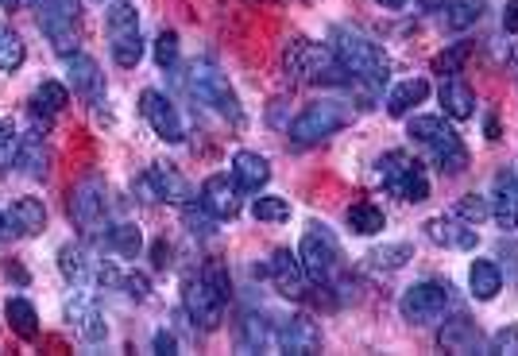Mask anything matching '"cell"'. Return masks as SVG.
Masks as SVG:
<instances>
[{
    "instance_id": "6da1fadb",
    "label": "cell",
    "mask_w": 518,
    "mask_h": 356,
    "mask_svg": "<svg viewBox=\"0 0 518 356\" xmlns=\"http://www.w3.org/2000/svg\"><path fill=\"white\" fill-rule=\"evenodd\" d=\"M283 70L290 82L302 86H352V74L337 59V51L314 39H290L283 51Z\"/></svg>"
},
{
    "instance_id": "7a4b0ae2",
    "label": "cell",
    "mask_w": 518,
    "mask_h": 356,
    "mask_svg": "<svg viewBox=\"0 0 518 356\" xmlns=\"http://www.w3.org/2000/svg\"><path fill=\"white\" fill-rule=\"evenodd\" d=\"M329 47L337 51V59L345 62V70L352 74V86L356 82H368V86H383L391 78V59L383 51V43H375L372 35H364L360 28H333Z\"/></svg>"
},
{
    "instance_id": "3957f363",
    "label": "cell",
    "mask_w": 518,
    "mask_h": 356,
    "mask_svg": "<svg viewBox=\"0 0 518 356\" xmlns=\"http://www.w3.org/2000/svg\"><path fill=\"white\" fill-rule=\"evenodd\" d=\"M352 105L345 101H314V105H306L298 117L287 124V136L298 144V148H310V144H321V140H329V136H337L341 128L352 124Z\"/></svg>"
},
{
    "instance_id": "277c9868",
    "label": "cell",
    "mask_w": 518,
    "mask_h": 356,
    "mask_svg": "<svg viewBox=\"0 0 518 356\" xmlns=\"http://www.w3.org/2000/svg\"><path fill=\"white\" fill-rule=\"evenodd\" d=\"M298 260L306 267V275H310V283L317 287H329L337 275H341V240L333 237V229L329 225H321V221H310L306 225V233H302V244H298Z\"/></svg>"
},
{
    "instance_id": "5b68a950",
    "label": "cell",
    "mask_w": 518,
    "mask_h": 356,
    "mask_svg": "<svg viewBox=\"0 0 518 356\" xmlns=\"http://www.w3.org/2000/svg\"><path fill=\"white\" fill-rule=\"evenodd\" d=\"M186 89H190L202 105H209L213 113H221L225 120H232V124H240V120H244L240 97H236V89L229 86V78L217 70V62H209V59L194 62V66H190V74H186Z\"/></svg>"
},
{
    "instance_id": "8992f818",
    "label": "cell",
    "mask_w": 518,
    "mask_h": 356,
    "mask_svg": "<svg viewBox=\"0 0 518 356\" xmlns=\"http://www.w3.org/2000/svg\"><path fill=\"white\" fill-rule=\"evenodd\" d=\"M105 31H109V51H113V62L132 70L144 59V35H140V12L136 4L128 0H113L109 12H105Z\"/></svg>"
},
{
    "instance_id": "52a82bcc",
    "label": "cell",
    "mask_w": 518,
    "mask_h": 356,
    "mask_svg": "<svg viewBox=\"0 0 518 356\" xmlns=\"http://www.w3.org/2000/svg\"><path fill=\"white\" fill-rule=\"evenodd\" d=\"M375 178L383 182V190H391V194L403 198V202H414V206H418V202L430 198V178L422 171V163L410 159L406 151H387V155H379Z\"/></svg>"
},
{
    "instance_id": "ba28073f",
    "label": "cell",
    "mask_w": 518,
    "mask_h": 356,
    "mask_svg": "<svg viewBox=\"0 0 518 356\" xmlns=\"http://www.w3.org/2000/svg\"><path fill=\"white\" fill-rule=\"evenodd\" d=\"M39 28L51 39L55 55L70 59L82 43V8L78 0H43L39 4Z\"/></svg>"
},
{
    "instance_id": "9c48e42d",
    "label": "cell",
    "mask_w": 518,
    "mask_h": 356,
    "mask_svg": "<svg viewBox=\"0 0 518 356\" xmlns=\"http://www.w3.org/2000/svg\"><path fill=\"white\" fill-rule=\"evenodd\" d=\"M453 302V287L449 283H437V279H422L414 287H406L403 298H399V314L410 326H437L445 318Z\"/></svg>"
},
{
    "instance_id": "30bf717a",
    "label": "cell",
    "mask_w": 518,
    "mask_h": 356,
    "mask_svg": "<svg viewBox=\"0 0 518 356\" xmlns=\"http://www.w3.org/2000/svg\"><path fill=\"white\" fill-rule=\"evenodd\" d=\"M225 302H229V298L221 295L202 271H190V275L182 279V310L190 314L194 329H205V333H209V329L221 326V322H225Z\"/></svg>"
},
{
    "instance_id": "8fae6325",
    "label": "cell",
    "mask_w": 518,
    "mask_h": 356,
    "mask_svg": "<svg viewBox=\"0 0 518 356\" xmlns=\"http://www.w3.org/2000/svg\"><path fill=\"white\" fill-rule=\"evenodd\" d=\"M70 221L82 229V233H97L109 217V186L101 175H86L70 186Z\"/></svg>"
},
{
    "instance_id": "7c38bea8",
    "label": "cell",
    "mask_w": 518,
    "mask_h": 356,
    "mask_svg": "<svg viewBox=\"0 0 518 356\" xmlns=\"http://www.w3.org/2000/svg\"><path fill=\"white\" fill-rule=\"evenodd\" d=\"M140 113H144L151 132H155L163 144H182V140H186V124H182V117H178V109L171 105L167 93L144 89V93H140Z\"/></svg>"
},
{
    "instance_id": "4fadbf2b",
    "label": "cell",
    "mask_w": 518,
    "mask_h": 356,
    "mask_svg": "<svg viewBox=\"0 0 518 356\" xmlns=\"http://www.w3.org/2000/svg\"><path fill=\"white\" fill-rule=\"evenodd\" d=\"M66 322L70 329L89 341V345H101L105 337H109V322H105V310L97 306V298L89 295V291H74V295L66 298Z\"/></svg>"
},
{
    "instance_id": "5bb4252c",
    "label": "cell",
    "mask_w": 518,
    "mask_h": 356,
    "mask_svg": "<svg viewBox=\"0 0 518 356\" xmlns=\"http://www.w3.org/2000/svg\"><path fill=\"white\" fill-rule=\"evenodd\" d=\"M275 349L290 356H310L321 349V326L306 314H290L275 326Z\"/></svg>"
},
{
    "instance_id": "9a60e30c",
    "label": "cell",
    "mask_w": 518,
    "mask_h": 356,
    "mask_svg": "<svg viewBox=\"0 0 518 356\" xmlns=\"http://www.w3.org/2000/svg\"><path fill=\"white\" fill-rule=\"evenodd\" d=\"M267 279L275 283V291L287 298H306V287H310V275L298 260V252L290 248H275L271 260H267Z\"/></svg>"
},
{
    "instance_id": "2e32d148",
    "label": "cell",
    "mask_w": 518,
    "mask_h": 356,
    "mask_svg": "<svg viewBox=\"0 0 518 356\" xmlns=\"http://www.w3.org/2000/svg\"><path fill=\"white\" fill-rule=\"evenodd\" d=\"M144 178H147V186H151V194H155V202H171V206H190V202H198V198H194V186L186 182V175H182L174 163H151Z\"/></svg>"
},
{
    "instance_id": "e0dca14e",
    "label": "cell",
    "mask_w": 518,
    "mask_h": 356,
    "mask_svg": "<svg viewBox=\"0 0 518 356\" xmlns=\"http://www.w3.org/2000/svg\"><path fill=\"white\" fill-rule=\"evenodd\" d=\"M491 217L503 233H515L518 229V175L511 171H499L491 178Z\"/></svg>"
},
{
    "instance_id": "ac0fdd59",
    "label": "cell",
    "mask_w": 518,
    "mask_h": 356,
    "mask_svg": "<svg viewBox=\"0 0 518 356\" xmlns=\"http://www.w3.org/2000/svg\"><path fill=\"white\" fill-rule=\"evenodd\" d=\"M426 148H430L433 163H437L441 175H464V171H468V148H464V140L457 136L453 124H445Z\"/></svg>"
},
{
    "instance_id": "d6986e66",
    "label": "cell",
    "mask_w": 518,
    "mask_h": 356,
    "mask_svg": "<svg viewBox=\"0 0 518 356\" xmlns=\"http://www.w3.org/2000/svg\"><path fill=\"white\" fill-rule=\"evenodd\" d=\"M198 202H202L217 221H232V217L240 213V190H236V182H229V175H209L202 182Z\"/></svg>"
},
{
    "instance_id": "ffe728a7",
    "label": "cell",
    "mask_w": 518,
    "mask_h": 356,
    "mask_svg": "<svg viewBox=\"0 0 518 356\" xmlns=\"http://www.w3.org/2000/svg\"><path fill=\"white\" fill-rule=\"evenodd\" d=\"M66 74H70V86L78 97H86L89 105H101V97H105V74H101V66L82 55V51H74L70 59H66Z\"/></svg>"
},
{
    "instance_id": "44dd1931",
    "label": "cell",
    "mask_w": 518,
    "mask_h": 356,
    "mask_svg": "<svg viewBox=\"0 0 518 356\" xmlns=\"http://www.w3.org/2000/svg\"><path fill=\"white\" fill-rule=\"evenodd\" d=\"M426 240H433L437 248H464V252H472L476 248V225H468V221H461V217H430L426 225Z\"/></svg>"
},
{
    "instance_id": "7402d4cb",
    "label": "cell",
    "mask_w": 518,
    "mask_h": 356,
    "mask_svg": "<svg viewBox=\"0 0 518 356\" xmlns=\"http://www.w3.org/2000/svg\"><path fill=\"white\" fill-rule=\"evenodd\" d=\"M437 349L441 353H480L484 349V333H480V326L472 322V318H464V314H457L453 322H445V326L437 329Z\"/></svg>"
},
{
    "instance_id": "603a6c76",
    "label": "cell",
    "mask_w": 518,
    "mask_h": 356,
    "mask_svg": "<svg viewBox=\"0 0 518 356\" xmlns=\"http://www.w3.org/2000/svg\"><path fill=\"white\" fill-rule=\"evenodd\" d=\"M437 101H441V109H445V117L449 120H472L476 117V89L468 86L461 74L441 78Z\"/></svg>"
},
{
    "instance_id": "cb8c5ba5",
    "label": "cell",
    "mask_w": 518,
    "mask_h": 356,
    "mask_svg": "<svg viewBox=\"0 0 518 356\" xmlns=\"http://www.w3.org/2000/svg\"><path fill=\"white\" fill-rule=\"evenodd\" d=\"M232 182L240 194H259L271 182V163L259 151H236L232 155Z\"/></svg>"
},
{
    "instance_id": "d4e9b609",
    "label": "cell",
    "mask_w": 518,
    "mask_h": 356,
    "mask_svg": "<svg viewBox=\"0 0 518 356\" xmlns=\"http://www.w3.org/2000/svg\"><path fill=\"white\" fill-rule=\"evenodd\" d=\"M16 167L28 178H43L51 171V148H47V132L31 128L20 136V155H16Z\"/></svg>"
},
{
    "instance_id": "484cf974",
    "label": "cell",
    "mask_w": 518,
    "mask_h": 356,
    "mask_svg": "<svg viewBox=\"0 0 518 356\" xmlns=\"http://www.w3.org/2000/svg\"><path fill=\"white\" fill-rule=\"evenodd\" d=\"M271 345H275V329L263 314H244L236 322V349L240 353H263Z\"/></svg>"
},
{
    "instance_id": "4316f807",
    "label": "cell",
    "mask_w": 518,
    "mask_h": 356,
    "mask_svg": "<svg viewBox=\"0 0 518 356\" xmlns=\"http://www.w3.org/2000/svg\"><path fill=\"white\" fill-rule=\"evenodd\" d=\"M8 229L20 233V237H39L47 229V209L39 198H20L8 209Z\"/></svg>"
},
{
    "instance_id": "83f0119b",
    "label": "cell",
    "mask_w": 518,
    "mask_h": 356,
    "mask_svg": "<svg viewBox=\"0 0 518 356\" xmlns=\"http://www.w3.org/2000/svg\"><path fill=\"white\" fill-rule=\"evenodd\" d=\"M468 291H472L476 302H491L503 291V267L495 260H472V267H468Z\"/></svg>"
},
{
    "instance_id": "f1b7e54d",
    "label": "cell",
    "mask_w": 518,
    "mask_h": 356,
    "mask_svg": "<svg viewBox=\"0 0 518 356\" xmlns=\"http://www.w3.org/2000/svg\"><path fill=\"white\" fill-rule=\"evenodd\" d=\"M430 97V82L426 78H406V82H399V86L387 93V113L391 117H406L414 105H422Z\"/></svg>"
},
{
    "instance_id": "f546056e",
    "label": "cell",
    "mask_w": 518,
    "mask_h": 356,
    "mask_svg": "<svg viewBox=\"0 0 518 356\" xmlns=\"http://www.w3.org/2000/svg\"><path fill=\"white\" fill-rule=\"evenodd\" d=\"M345 221L356 237H375V233H383V229H387L383 209L372 206V202H356V206H348Z\"/></svg>"
},
{
    "instance_id": "4dcf8cb0",
    "label": "cell",
    "mask_w": 518,
    "mask_h": 356,
    "mask_svg": "<svg viewBox=\"0 0 518 356\" xmlns=\"http://www.w3.org/2000/svg\"><path fill=\"white\" fill-rule=\"evenodd\" d=\"M105 244H109V252H116V256H124V260H136V256L144 252V233H140V225H132V221H120V225H113V229H109Z\"/></svg>"
},
{
    "instance_id": "1f68e13d",
    "label": "cell",
    "mask_w": 518,
    "mask_h": 356,
    "mask_svg": "<svg viewBox=\"0 0 518 356\" xmlns=\"http://www.w3.org/2000/svg\"><path fill=\"white\" fill-rule=\"evenodd\" d=\"M4 318H8L12 333H20L24 341H35V333H39V314H35V306H31L28 298H8Z\"/></svg>"
},
{
    "instance_id": "d6a6232c",
    "label": "cell",
    "mask_w": 518,
    "mask_h": 356,
    "mask_svg": "<svg viewBox=\"0 0 518 356\" xmlns=\"http://www.w3.org/2000/svg\"><path fill=\"white\" fill-rule=\"evenodd\" d=\"M484 16V0H449L441 8V20L449 31H468L476 28V20Z\"/></svg>"
},
{
    "instance_id": "836d02e7",
    "label": "cell",
    "mask_w": 518,
    "mask_h": 356,
    "mask_svg": "<svg viewBox=\"0 0 518 356\" xmlns=\"http://www.w3.org/2000/svg\"><path fill=\"white\" fill-rule=\"evenodd\" d=\"M58 271L70 279V283H86L89 271H93V260L82 244H62L58 248Z\"/></svg>"
},
{
    "instance_id": "e575fe53",
    "label": "cell",
    "mask_w": 518,
    "mask_h": 356,
    "mask_svg": "<svg viewBox=\"0 0 518 356\" xmlns=\"http://www.w3.org/2000/svg\"><path fill=\"white\" fill-rule=\"evenodd\" d=\"M24 59H28V47H24L20 31L12 28V24H0V70L12 74V70L24 66Z\"/></svg>"
},
{
    "instance_id": "d590c367",
    "label": "cell",
    "mask_w": 518,
    "mask_h": 356,
    "mask_svg": "<svg viewBox=\"0 0 518 356\" xmlns=\"http://www.w3.org/2000/svg\"><path fill=\"white\" fill-rule=\"evenodd\" d=\"M66 105H70V89L62 86V82H43V86L35 89V97H31V109L35 113H47V117H58Z\"/></svg>"
},
{
    "instance_id": "8d00e7d4",
    "label": "cell",
    "mask_w": 518,
    "mask_h": 356,
    "mask_svg": "<svg viewBox=\"0 0 518 356\" xmlns=\"http://www.w3.org/2000/svg\"><path fill=\"white\" fill-rule=\"evenodd\" d=\"M368 260H372V267H379V271H399V267H406L410 260H414V248L403 244V240H395V244L372 248V252H368Z\"/></svg>"
},
{
    "instance_id": "74e56055",
    "label": "cell",
    "mask_w": 518,
    "mask_h": 356,
    "mask_svg": "<svg viewBox=\"0 0 518 356\" xmlns=\"http://www.w3.org/2000/svg\"><path fill=\"white\" fill-rule=\"evenodd\" d=\"M252 217L263 221V225H283V221H290V202L279 198V194H263V198L252 202Z\"/></svg>"
},
{
    "instance_id": "f35d334b",
    "label": "cell",
    "mask_w": 518,
    "mask_h": 356,
    "mask_svg": "<svg viewBox=\"0 0 518 356\" xmlns=\"http://www.w3.org/2000/svg\"><path fill=\"white\" fill-rule=\"evenodd\" d=\"M453 217H461L468 225H484L491 217V202L484 194H464V198H457V206H453Z\"/></svg>"
},
{
    "instance_id": "ab89813d",
    "label": "cell",
    "mask_w": 518,
    "mask_h": 356,
    "mask_svg": "<svg viewBox=\"0 0 518 356\" xmlns=\"http://www.w3.org/2000/svg\"><path fill=\"white\" fill-rule=\"evenodd\" d=\"M468 55H472V43H453V47H445V51L433 59V74H441V78L461 74V66L468 62Z\"/></svg>"
},
{
    "instance_id": "60d3db41",
    "label": "cell",
    "mask_w": 518,
    "mask_h": 356,
    "mask_svg": "<svg viewBox=\"0 0 518 356\" xmlns=\"http://www.w3.org/2000/svg\"><path fill=\"white\" fill-rule=\"evenodd\" d=\"M20 155V128L12 124V117L0 120V171H12Z\"/></svg>"
},
{
    "instance_id": "b9f144b4",
    "label": "cell",
    "mask_w": 518,
    "mask_h": 356,
    "mask_svg": "<svg viewBox=\"0 0 518 356\" xmlns=\"http://www.w3.org/2000/svg\"><path fill=\"white\" fill-rule=\"evenodd\" d=\"M182 221H186L190 237H213V233H217V229H213V225H217V217H213L202 202H198V206H194V202H190V206H182Z\"/></svg>"
},
{
    "instance_id": "7bdbcfd3",
    "label": "cell",
    "mask_w": 518,
    "mask_h": 356,
    "mask_svg": "<svg viewBox=\"0 0 518 356\" xmlns=\"http://www.w3.org/2000/svg\"><path fill=\"white\" fill-rule=\"evenodd\" d=\"M445 128V117H410V124H406V136L414 140V144H430L433 136Z\"/></svg>"
},
{
    "instance_id": "ee69618b",
    "label": "cell",
    "mask_w": 518,
    "mask_h": 356,
    "mask_svg": "<svg viewBox=\"0 0 518 356\" xmlns=\"http://www.w3.org/2000/svg\"><path fill=\"white\" fill-rule=\"evenodd\" d=\"M488 353H495V356H518V326H503L499 333H491Z\"/></svg>"
},
{
    "instance_id": "f6af8a7d",
    "label": "cell",
    "mask_w": 518,
    "mask_h": 356,
    "mask_svg": "<svg viewBox=\"0 0 518 356\" xmlns=\"http://www.w3.org/2000/svg\"><path fill=\"white\" fill-rule=\"evenodd\" d=\"M155 62L163 70H171L174 62H178V35L174 31H159V39H155Z\"/></svg>"
},
{
    "instance_id": "bcb514c9",
    "label": "cell",
    "mask_w": 518,
    "mask_h": 356,
    "mask_svg": "<svg viewBox=\"0 0 518 356\" xmlns=\"http://www.w3.org/2000/svg\"><path fill=\"white\" fill-rule=\"evenodd\" d=\"M202 275H205V279H209V283H213V287H217V291H221V295H225V298L232 295V279H229V267L221 264V260H209V264L202 267Z\"/></svg>"
},
{
    "instance_id": "7dc6e473",
    "label": "cell",
    "mask_w": 518,
    "mask_h": 356,
    "mask_svg": "<svg viewBox=\"0 0 518 356\" xmlns=\"http://www.w3.org/2000/svg\"><path fill=\"white\" fill-rule=\"evenodd\" d=\"M120 287L128 291V298H136V302H144L151 295V283H147V275H124L120 279Z\"/></svg>"
},
{
    "instance_id": "c3c4849f",
    "label": "cell",
    "mask_w": 518,
    "mask_h": 356,
    "mask_svg": "<svg viewBox=\"0 0 518 356\" xmlns=\"http://www.w3.org/2000/svg\"><path fill=\"white\" fill-rule=\"evenodd\" d=\"M171 264H174V248L167 240H155V244H151V267H155V271H167Z\"/></svg>"
},
{
    "instance_id": "681fc988",
    "label": "cell",
    "mask_w": 518,
    "mask_h": 356,
    "mask_svg": "<svg viewBox=\"0 0 518 356\" xmlns=\"http://www.w3.org/2000/svg\"><path fill=\"white\" fill-rule=\"evenodd\" d=\"M151 349H155L159 356H174L178 353V337H174L171 329H159V333H155V341H151Z\"/></svg>"
},
{
    "instance_id": "f907efd6",
    "label": "cell",
    "mask_w": 518,
    "mask_h": 356,
    "mask_svg": "<svg viewBox=\"0 0 518 356\" xmlns=\"http://www.w3.org/2000/svg\"><path fill=\"white\" fill-rule=\"evenodd\" d=\"M503 31L518 35V0H507V8H503Z\"/></svg>"
},
{
    "instance_id": "816d5d0a",
    "label": "cell",
    "mask_w": 518,
    "mask_h": 356,
    "mask_svg": "<svg viewBox=\"0 0 518 356\" xmlns=\"http://www.w3.org/2000/svg\"><path fill=\"white\" fill-rule=\"evenodd\" d=\"M484 136H488L491 144L503 140V128H499V117H495V113H488V120H484Z\"/></svg>"
},
{
    "instance_id": "f5cc1de1",
    "label": "cell",
    "mask_w": 518,
    "mask_h": 356,
    "mask_svg": "<svg viewBox=\"0 0 518 356\" xmlns=\"http://www.w3.org/2000/svg\"><path fill=\"white\" fill-rule=\"evenodd\" d=\"M414 4H418L422 12H441V8L449 4V0H414Z\"/></svg>"
},
{
    "instance_id": "db71d44e",
    "label": "cell",
    "mask_w": 518,
    "mask_h": 356,
    "mask_svg": "<svg viewBox=\"0 0 518 356\" xmlns=\"http://www.w3.org/2000/svg\"><path fill=\"white\" fill-rule=\"evenodd\" d=\"M375 4H379V8H403L406 0H375Z\"/></svg>"
},
{
    "instance_id": "11a10c76",
    "label": "cell",
    "mask_w": 518,
    "mask_h": 356,
    "mask_svg": "<svg viewBox=\"0 0 518 356\" xmlns=\"http://www.w3.org/2000/svg\"><path fill=\"white\" fill-rule=\"evenodd\" d=\"M20 4H24V0H0V8H8V12H16Z\"/></svg>"
},
{
    "instance_id": "9f6ffc18",
    "label": "cell",
    "mask_w": 518,
    "mask_h": 356,
    "mask_svg": "<svg viewBox=\"0 0 518 356\" xmlns=\"http://www.w3.org/2000/svg\"><path fill=\"white\" fill-rule=\"evenodd\" d=\"M511 70H515V74H518V43H515V47H511Z\"/></svg>"
},
{
    "instance_id": "6f0895ef",
    "label": "cell",
    "mask_w": 518,
    "mask_h": 356,
    "mask_svg": "<svg viewBox=\"0 0 518 356\" xmlns=\"http://www.w3.org/2000/svg\"><path fill=\"white\" fill-rule=\"evenodd\" d=\"M4 229H8V217H4V213H0V237H4Z\"/></svg>"
}]
</instances>
